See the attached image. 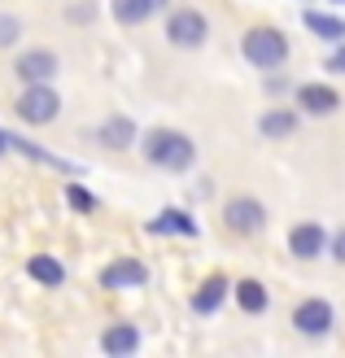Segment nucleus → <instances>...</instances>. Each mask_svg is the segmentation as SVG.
I'll return each instance as SVG.
<instances>
[{
	"instance_id": "obj_18",
	"label": "nucleus",
	"mask_w": 345,
	"mask_h": 358,
	"mask_svg": "<svg viewBox=\"0 0 345 358\" xmlns=\"http://www.w3.org/2000/svg\"><path fill=\"white\" fill-rule=\"evenodd\" d=\"M27 271L40 280V284H48V289H57V284L66 280V271H62V262L57 258H48V254H40V258H31L27 262Z\"/></svg>"
},
{
	"instance_id": "obj_17",
	"label": "nucleus",
	"mask_w": 345,
	"mask_h": 358,
	"mask_svg": "<svg viewBox=\"0 0 345 358\" xmlns=\"http://www.w3.org/2000/svg\"><path fill=\"white\" fill-rule=\"evenodd\" d=\"M236 301H241V310L262 315L267 310V289H262L258 280H241V284H236Z\"/></svg>"
},
{
	"instance_id": "obj_2",
	"label": "nucleus",
	"mask_w": 345,
	"mask_h": 358,
	"mask_svg": "<svg viewBox=\"0 0 345 358\" xmlns=\"http://www.w3.org/2000/svg\"><path fill=\"white\" fill-rule=\"evenodd\" d=\"M241 52H245V62H249V66H258V70H276V66L288 57V35L276 31V27H253V31H245Z\"/></svg>"
},
{
	"instance_id": "obj_19",
	"label": "nucleus",
	"mask_w": 345,
	"mask_h": 358,
	"mask_svg": "<svg viewBox=\"0 0 345 358\" xmlns=\"http://www.w3.org/2000/svg\"><path fill=\"white\" fill-rule=\"evenodd\" d=\"M153 231H179V236H197V223L188 219L184 210H162L153 219Z\"/></svg>"
},
{
	"instance_id": "obj_12",
	"label": "nucleus",
	"mask_w": 345,
	"mask_h": 358,
	"mask_svg": "<svg viewBox=\"0 0 345 358\" xmlns=\"http://www.w3.org/2000/svg\"><path fill=\"white\" fill-rule=\"evenodd\" d=\"M97 140H101L105 149H132V145H136V122L122 118V114H114V118L97 131Z\"/></svg>"
},
{
	"instance_id": "obj_22",
	"label": "nucleus",
	"mask_w": 345,
	"mask_h": 358,
	"mask_svg": "<svg viewBox=\"0 0 345 358\" xmlns=\"http://www.w3.org/2000/svg\"><path fill=\"white\" fill-rule=\"evenodd\" d=\"M332 249H337V258H341V262H345V231H341V236H337V241H332Z\"/></svg>"
},
{
	"instance_id": "obj_23",
	"label": "nucleus",
	"mask_w": 345,
	"mask_h": 358,
	"mask_svg": "<svg viewBox=\"0 0 345 358\" xmlns=\"http://www.w3.org/2000/svg\"><path fill=\"white\" fill-rule=\"evenodd\" d=\"M328 70H345V48H341V52H337V57L328 62Z\"/></svg>"
},
{
	"instance_id": "obj_4",
	"label": "nucleus",
	"mask_w": 345,
	"mask_h": 358,
	"mask_svg": "<svg viewBox=\"0 0 345 358\" xmlns=\"http://www.w3.org/2000/svg\"><path fill=\"white\" fill-rule=\"evenodd\" d=\"M223 223L236 236H258L267 227V210H262V201H253V196H232L223 206Z\"/></svg>"
},
{
	"instance_id": "obj_10",
	"label": "nucleus",
	"mask_w": 345,
	"mask_h": 358,
	"mask_svg": "<svg viewBox=\"0 0 345 358\" xmlns=\"http://www.w3.org/2000/svg\"><path fill=\"white\" fill-rule=\"evenodd\" d=\"M297 105H302V114H337V105L341 96L332 92V87H323V83H306L302 92H297Z\"/></svg>"
},
{
	"instance_id": "obj_5",
	"label": "nucleus",
	"mask_w": 345,
	"mask_h": 358,
	"mask_svg": "<svg viewBox=\"0 0 345 358\" xmlns=\"http://www.w3.org/2000/svg\"><path fill=\"white\" fill-rule=\"evenodd\" d=\"M206 35H210V22L197 9H175L167 17V40L179 44V48H202Z\"/></svg>"
},
{
	"instance_id": "obj_14",
	"label": "nucleus",
	"mask_w": 345,
	"mask_h": 358,
	"mask_svg": "<svg viewBox=\"0 0 345 358\" xmlns=\"http://www.w3.org/2000/svg\"><path fill=\"white\" fill-rule=\"evenodd\" d=\"M136 345H140V332L132 324H118V328H110V332L101 336V350L105 354H136Z\"/></svg>"
},
{
	"instance_id": "obj_20",
	"label": "nucleus",
	"mask_w": 345,
	"mask_h": 358,
	"mask_svg": "<svg viewBox=\"0 0 345 358\" xmlns=\"http://www.w3.org/2000/svg\"><path fill=\"white\" fill-rule=\"evenodd\" d=\"M17 35H22V22L13 13H0V48H13Z\"/></svg>"
},
{
	"instance_id": "obj_6",
	"label": "nucleus",
	"mask_w": 345,
	"mask_h": 358,
	"mask_svg": "<svg viewBox=\"0 0 345 358\" xmlns=\"http://www.w3.org/2000/svg\"><path fill=\"white\" fill-rule=\"evenodd\" d=\"M293 328L302 336H323V332L332 328V306H328V301H319V297L302 301V306L293 310Z\"/></svg>"
},
{
	"instance_id": "obj_24",
	"label": "nucleus",
	"mask_w": 345,
	"mask_h": 358,
	"mask_svg": "<svg viewBox=\"0 0 345 358\" xmlns=\"http://www.w3.org/2000/svg\"><path fill=\"white\" fill-rule=\"evenodd\" d=\"M337 5H345V0H337Z\"/></svg>"
},
{
	"instance_id": "obj_7",
	"label": "nucleus",
	"mask_w": 345,
	"mask_h": 358,
	"mask_svg": "<svg viewBox=\"0 0 345 358\" xmlns=\"http://www.w3.org/2000/svg\"><path fill=\"white\" fill-rule=\"evenodd\" d=\"M144 280H149V271H144V262H136V258H118L101 271L105 289H144Z\"/></svg>"
},
{
	"instance_id": "obj_9",
	"label": "nucleus",
	"mask_w": 345,
	"mask_h": 358,
	"mask_svg": "<svg viewBox=\"0 0 345 358\" xmlns=\"http://www.w3.org/2000/svg\"><path fill=\"white\" fill-rule=\"evenodd\" d=\"M323 245H328V236H323L319 223H297L293 231H288V249H293V258H319Z\"/></svg>"
},
{
	"instance_id": "obj_13",
	"label": "nucleus",
	"mask_w": 345,
	"mask_h": 358,
	"mask_svg": "<svg viewBox=\"0 0 345 358\" xmlns=\"http://www.w3.org/2000/svg\"><path fill=\"white\" fill-rule=\"evenodd\" d=\"M227 289H232V284H227V275H210V280L202 284V289H197V297H192V310H197V315H210V310H219V306H223V297H227Z\"/></svg>"
},
{
	"instance_id": "obj_11",
	"label": "nucleus",
	"mask_w": 345,
	"mask_h": 358,
	"mask_svg": "<svg viewBox=\"0 0 345 358\" xmlns=\"http://www.w3.org/2000/svg\"><path fill=\"white\" fill-rule=\"evenodd\" d=\"M110 9L122 27H140V22H149L157 9H167V0H114Z\"/></svg>"
},
{
	"instance_id": "obj_8",
	"label": "nucleus",
	"mask_w": 345,
	"mask_h": 358,
	"mask_svg": "<svg viewBox=\"0 0 345 358\" xmlns=\"http://www.w3.org/2000/svg\"><path fill=\"white\" fill-rule=\"evenodd\" d=\"M52 75H57V57H52L48 48H35V52L17 57V79L22 83H48Z\"/></svg>"
},
{
	"instance_id": "obj_3",
	"label": "nucleus",
	"mask_w": 345,
	"mask_h": 358,
	"mask_svg": "<svg viewBox=\"0 0 345 358\" xmlns=\"http://www.w3.org/2000/svg\"><path fill=\"white\" fill-rule=\"evenodd\" d=\"M57 110H62V96L52 92L48 83H27V92L17 96V105H13V114L22 118V122H31V127L52 122V118H57Z\"/></svg>"
},
{
	"instance_id": "obj_21",
	"label": "nucleus",
	"mask_w": 345,
	"mask_h": 358,
	"mask_svg": "<svg viewBox=\"0 0 345 358\" xmlns=\"http://www.w3.org/2000/svg\"><path fill=\"white\" fill-rule=\"evenodd\" d=\"M66 201H70V206H79V210H92V196H87L79 184H70V188H66Z\"/></svg>"
},
{
	"instance_id": "obj_15",
	"label": "nucleus",
	"mask_w": 345,
	"mask_h": 358,
	"mask_svg": "<svg viewBox=\"0 0 345 358\" xmlns=\"http://www.w3.org/2000/svg\"><path fill=\"white\" fill-rule=\"evenodd\" d=\"M302 22L311 27V31L319 35V40H332V44H341V40H345V22H341V17H328V13L306 9V13H302Z\"/></svg>"
},
{
	"instance_id": "obj_1",
	"label": "nucleus",
	"mask_w": 345,
	"mask_h": 358,
	"mask_svg": "<svg viewBox=\"0 0 345 358\" xmlns=\"http://www.w3.org/2000/svg\"><path fill=\"white\" fill-rule=\"evenodd\" d=\"M144 157H149L153 166H162V171H188L192 157H197V145L188 136H179V131L153 127V131H144Z\"/></svg>"
},
{
	"instance_id": "obj_16",
	"label": "nucleus",
	"mask_w": 345,
	"mask_h": 358,
	"mask_svg": "<svg viewBox=\"0 0 345 358\" xmlns=\"http://www.w3.org/2000/svg\"><path fill=\"white\" fill-rule=\"evenodd\" d=\"M258 127H262V136H271V140H284V136L297 131V114H293V110H267Z\"/></svg>"
}]
</instances>
